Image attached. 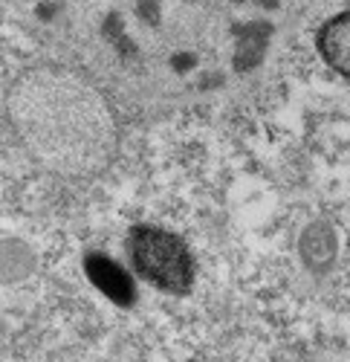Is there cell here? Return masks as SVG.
I'll use <instances>...</instances> for the list:
<instances>
[{"label":"cell","instance_id":"obj_1","mask_svg":"<svg viewBox=\"0 0 350 362\" xmlns=\"http://www.w3.org/2000/svg\"><path fill=\"white\" fill-rule=\"evenodd\" d=\"M9 107L18 134L47 168L90 174L113 157L116 131L107 105L73 73H26L12 90Z\"/></svg>","mask_w":350,"mask_h":362},{"label":"cell","instance_id":"obj_2","mask_svg":"<svg viewBox=\"0 0 350 362\" xmlns=\"http://www.w3.org/2000/svg\"><path fill=\"white\" fill-rule=\"evenodd\" d=\"M131 269L159 293L186 296L194 287V255L180 235L162 226L133 223L125 235Z\"/></svg>","mask_w":350,"mask_h":362},{"label":"cell","instance_id":"obj_3","mask_svg":"<svg viewBox=\"0 0 350 362\" xmlns=\"http://www.w3.org/2000/svg\"><path fill=\"white\" fill-rule=\"evenodd\" d=\"M84 273L90 279V284L104 296L110 298L113 305L119 308H131L136 301V284H133V276L128 269L113 261L107 252H87L84 255Z\"/></svg>","mask_w":350,"mask_h":362},{"label":"cell","instance_id":"obj_4","mask_svg":"<svg viewBox=\"0 0 350 362\" xmlns=\"http://www.w3.org/2000/svg\"><path fill=\"white\" fill-rule=\"evenodd\" d=\"M315 49L325 64L350 81V9L327 18L315 33Z\"/></svg>","mask_w":350,"mask_h":362},{"label":"cell","instance_id":"obj_5","mask_svg":"<svg viewBox=\"0 0 350 362\" xmlns=\"http://www.w3.org/2000/svg\"><path fill=\"white\" fill-rule=\"evenodd\" d=\"M231 35L238 38V52H235V67L249 70L260 62L264 47L272 35V23L270 21H243V23H231Z\"/></svg>","mask_w":350,"mask_h":362},{"label":"cell","instance_id":"obj_6","mask_svg":"<svg viewBox=\"0 0 350 362\" xmlns=\"http://www.w3.org/2000/svg\"><path fill=\"white\" fill-rule=\"evenodd\" d=\"M102 33H104L116 47H119V49H128V52L133 49L131 41H128V35H125V23H122V15H119V12H110V15L104 18Z\"/></svg>","mask_w":350,"mask_h":362},{"label":"cell","instance_id":"obj_7","mask_svg":"<svg viewBox=\"0 0 350 362\" xmlns=\"http://www.w3.org/2000/svg\"><path fill=\"white\" fill-rule=\"evenodd\" d=\"M136 15L142 23L157 26L159 23V0H136Z\"/></svg>","mask_w":350,"mask_h":362},{"label":"cell","instance_id":"obj_8","mask_svg":"<svg viewBox=\"0 0 350 362\" xmlns=\"http://www.w3.org/2000/svg\"><path fill=\"white\" fill-rule=\"evenodd\" d=\"M194 62H197V58H194V55H188V52H180V55H174V58H171V67L183 73V70L194 67Z\"/></svg>","mask_w":350,"mask_h":362},{"label":"cell","instance_id":"obj_9","mask_svg":"<svg viewBox=\"0 0 350 362\" xmlns=\"http://www.w3.org/2000/svg\"><path fill=\"white\" fill-rule=\"evenodd\" d=\"M55 12H58V4H52V0H44V4H38V6H35V15H38L41 21L55 18Z\"/></svg>","mask_w":350,"mask_h":362},{"label":"cell","instance_id":"obj_10","mask_svg":"<svg viewBox=\"0 0 350 362\" xmlns=\"http://www.w3.org/2000/svg\"><path fill=\"white\" fill-rule=\"evenodd\" d=\"M238 4H258L260 9H270V12H272V9L281 6V0H238Z\"/></svg>","mask_w":350,"mask_h":362}]
</instances>
